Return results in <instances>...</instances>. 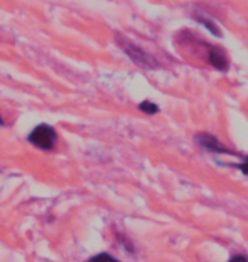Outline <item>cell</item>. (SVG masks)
<instances>
[{
  "mask_svg": "<svg viewBox=\"0 0 248 262\" xmlns=\"http://www.w3.org/2000/svg\"><path fill=\"white\" fill-rule=\"evenodd\" d=\"M196 141L197 143L202 146L204 150H208V151H211V154H218V155H221V154H226V155H233V151L231 150H228L226 146L221 143V141L216 138V136H213V135H209V133H200V135H197L196 136Z\"/></svg>",
  "mask_w": 248,
  "mask_h": 262,
  "instance_id": "3",
  "label": "cell"
},
{
  "mask_svg": "<svg viewBox=\"0 0 248 262\" xmlns=\"http://www.w3.org/2000/svg\"><path fill=\"white\" fill-rule=\"evenodd\" d=\"M28 140L41 150H51L56 143V131L50 124H39L31 131Z\"/></svg>",
  "mask_w": 248,
  "mask_h": 262,
  "instance_id": "2",
  "label": "cell"
},
{
  "mask_svg": "<svg viewBox=\"0 0 248 262\" xmlns=\"http://www.w3.org/2000/svg\"><path fill=\"white\" fill-rule=\"evenodd\" d=\"M208 48V58H209V63L213 65L214 68H218V70H223L226 72L230 67V61L226 58V55L223 53V50L221 48H214V46H206Z\"/></svg>",
  "mask_w": 248,
  "mask_h": 262,
  "instance_id": "4",
  "label": "cell"
},
{
  "mask_svg": "<svg viewBox=\"0 0 248 262\" xmlns=\"http://www.w3.org/2000/svg\"><path fill=\"white\" fill-rule=\"evenodd\" d=\"M118 45L138 67H143V68H156L158 67V61L155 56L146 53L145 50H141L140 46L131 43L129 39H124V38H121V36H118Z\"/></svg>",
  "mask_w": 248,
  "mask_h": 262,
  "instance_id": "1",
  "label": "cell"
},
{
  "mask_svg": "<svg viewBox=\"0 0 248 262\" xmlns=\"http://www.w3.org/2000/svg\"><path fill=\"white\" fill-rule=\"evenodd\" d=\"M140 109L143 113H146V114H156L158 113V106H156V104L150 102V101H143V102H141Z\"/></svg>",
  "mask_w": 248,
  "mask_h": 262,
  "instance_id": "6",
  "label": "cell"
},
{
  "mask_svg": "<svg viewBox=\"0 0 248 262\" xmlns=\"http://www.w3.org/2000/svg\"><path fill=\"white\" fill-rule=\"evenodd\" d=\"M88 262H119V260L114 259L112 255H109V254H99V255H94Z\"/></svg>",
  "mask_w": 248,
  "mask_h": 262,
  "instance_id": "7",
  "label": "cell"
},
{
  "mask_svg": "<svg viewBox=\"0 0 248 262\" xmlns=\"http://www.w3.org/2000/svg\"><path fill=\"white\" fill-rule=\"evenodd\" d=\"M228 262H248V260H246L245 255H233Z\"/></svg>",
  "mask_w": 248,
  "mask_h": 262,
  "instance_id": "9",
  "label": "cell"
},
{
  "mask_svg": "<svg viewBox=\"0 0 248 262\" xmlns=\"http://www.w3.org/2000/svg\"><path fill=\"white\" fill-rule=\"evenodd\" d=\"M2 124H5V123H4V119H2V116H0V126H2Z\"/></svg>",
  "mask_w": 248,
  "mask_h": 262,
  "instance_id": "10",
  "label": "cell"
},
{
  "mask_svg": "<svg viewBox=\"0 0 248 262\" xmlns=\"http://www.w3.org/2000/svg\"><path fill=\"white\" fill-rule=\"evenodd\" d=\"M194 17H196L200 24H204L206 28H208L211 33H213L214 36H219V29H218V26H216L213 20H211L208 15H204V14H200V12H194Z\"/></svg>",
  "mask_w": 248,
  "mask_h": 262,
  "instance_id": "5",
  "label": "cell"
},
{
  "mask_svg": "<svg viewBox=\"0 0 248 262\" xmlns=\"http://www.w3.org/2000/svg\"><path fill=\"white\" fill-rule=\"evenodd\" d=\"M236 167H238V169L243 172V174L248 176V157L245 159V162H241V164H236Z\"/></svg>",
  "mask_w": 248,
  "mask_h": 262,
  "instance_id": "8",
  "label": "cell"
}]
</instances>
